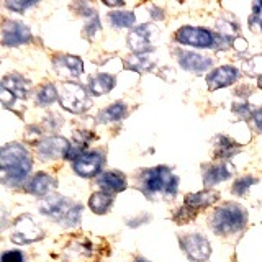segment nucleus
Masks as SVG:
<instances>
[{
	"instance_id": "412c9836",
	"label": "nucleus",
	"mask_w": 262,
	"mask_h": 262,
	"mask_svg": "<svg viewBox=\"0 0 262 262\" xmlns=\"http://www.w3.org/2000/svg\"><path fill=\"white\" fill-rule=\"evenodd\" d=\"M92 252H94L92 243H89L87 239H77L68 246V249L64 251V256H68L72 262H77V259L90 257Z\"/></svg>"
},
{
	"instance_id": "72a5a7b5",
	"label": "nucleus",
	"mask_w": 262,
	"mask_h": 262,
	"mask_svg": "<svg viewBox=\"0 0 262 262\" xmlns=\"http://www.w3.org/2000/svg\"><path fill=\"white\" fill-rule=\"evenodd\" d=\"M2 262H25L20 251H7L2 254Z\"/></svg>"
},
{
	"instance_id": "58836bf2",
	"label": "nucleus",
	"mask_w": 262,
	"mask_h": 262,
	"mask_svg": "<svg viewBox=\"0 0 262 262\" xmlns=\"http://www.w3.org/2000/svg\"><path fill=\"white\" fill-rule=\"evenodd\" d=\"M252 15H262V2H256L252 5Z\"/></svg>"
},
{
	"instance_id": "f03ea898",
	"label": "nucleus",
	"mask_w": 262,
	"mask_h": 262,
	"mask_svg": "<svg viewBox=\"0 0 262 262\" xmlns=\"http://www.w3.org/2000/svg\"><path fill=\"white\" fill-rule=\"evenodd\" d=\"M246 223H248V211L236 203H225L223 207L216 208L210 220L213 231L221 236H231L243 231Z\"/></svg>"
},
{
	"instance_id": "0eeeda50",
	"label": "nucleus",
	"mask_w": 262,
	"mask_h": 262,
	"mask_svg": "<svg viewBox=\"0 0 262 262\" xmlns=\"http://www.w3.org/2000/svg\"><path fill=\"white\" fill-rule=\"evenodd\" d=\"M176 41L180 45L193 46V48H213L216 45V38L211 31L195 27H182L176 31Z\"/></svg>"
},
{
	"instance_id": "b1692460",
	"label": "nucleus",
	"mask_w": 262,
	"mask_h": 262,
	"mask_svg": "<svg viewBox=\"0 0 262 262\" xmlns=\"http://www.w3.org/2000/svg\"><path fill=\"white\" fill-rule=\"evenodd\" d=\"M112 203H113V196L108 192L100 190V192L92 193V196H90V200H89V207L94 213H97V215H103V213L110 210Z\"/></svg>"
},
{
	"instance_id": "aec40b11",
	"label": "nucleus",
	"mask_w": 262,
	"mask_h": 262,
	"mask_svg": "<svg viewBox=\"0 0 262 262\" xmlns=\"http://www.w3.org/2000/svg\"><path fill=\"white\" fill-rule=\"evenodd\" d=\"M2 87L5 90H8V92H10L15 98H18V100L27 98L28 94H30V84L20 76H7V77H4Z\"/></svg>"
},
{
	"instance_id": "a878e982",
	"label": "nucleus",
	"mask_w": 262,
	"mask_h": 262,
	"mask_svg": "<svg viewBox=\"0 0 262 262\" xmlns=\"http://www.w3.org/2000/svg\"><path fill=\"white\" fill-rule=\"evenodd\" d=\"M108 20L115 28H131L135 25L136 16L133 12H112Z\"/></svg>"
},
{
	"instance_id": "f3484780",
	"label": "nucleus",
	"mask_w": 262,
	"mask_h": 262,
	"mask_svg": "<svg viewBox=\"0 0 262 262\" xmlns=\"http://www.w3.org/2000/svg\"><path fill=\"white\" fill-rule=\"evenodd\" d=\"M179 64L185 71L190 72H203L211 68V59L207 56L196 54V53H180L179 54Z\"/></svg>"
},
{
	"instance_id": "dca6fc26",
	"label": "nucleus",
	"mask_w": 262,
	"mask_h": 262,
	"mask_svg": "<svg viewBox=\"0 0 262 262\" xmlns=\"http://www.w3.org/2000/svg\"><path fill=\"white\" fill-rule=\"evenodd\" d=\"M56 187V179L53 176L46 174V172H38L36 176H33L28 184L25 185V190L31 195L36 196H45Z\"/></svg>"
},
{
	"instance_id": "e433bc0d",
	"label": "nucleus",
	"mask_w": 262,
	"mask_h": 262,
	"mask_svg": "<svg viewBox=\"0 0 262 262\" xmlns=\"http://www.w3.org/2000/svg\"><path fill=\"white\" fill-rule=\"evenodd\" d=\"M251 118H252V123H254V128L262 133V108H257L256 112H254V115Z\"/></svg>"
},
{
	"instance_id": "c9c22d12",
	"label": "nucleus",
	"mask_w": 262,
	"mask_h": 262,
	"mask_svg": "<svg viewBox=\"0 0 262 262\" xmlns=\"http://www.w3.org/2000/svg\"><path fill=\"white\" fill-rule=\"evenodd\" d=\"M249 28L254 33H262V15H251V18H249Z\"/></svg>"
},
{
	"instance_id": "393cba45",
	"label": "nucleus",
	"mask_w": 262,
	"mask_h": 262,
	"mask_svg": "<svg viewBox=\"0 0 262 262\" xmlns=\"http://www.w3.org/2000/svg\"><path fill=\"white\" fill-rule=\"evenodd\" d=\"M125 115H126V105L123 102H115L98 113V121L100 123L120 121V120L125 118Z\"/></svg>"
},
{
	"instance_id": "7ed1b4c3",
	"label": "nucleus",
	"mask_w": 262,
	"mask_h": 262,
	"mask_svg": "<svg viewBox=\"0 0 262 262\" xmlns=\"http://www.w3.org/2000/svg\"><path fill=\"white\" fill-rule=\"evenodd\" d=\"M39 211L57 220L62 226H77L82 215V205L71 203L61 195H48L39 203Z\"/></svg>"
},
{
	"instance_id": "a211bd4d",
	"label": "nucleus",
	"mask_w": 262,
	"mask_h": 262,
	"mask_svg": "<svg viewBox=\"0 0 262 262\" xmlns=\"http://www.w3.org/2000/svg\"><path fill=\"white\" fill-rule=\"evenodd\" d=\"M97 184L102 190L108 192V193L110 192H123L126 188V179L123 174H120V172L106 170L98 176Z\"/></svg>"
},
{
	"instance_id": "f8f14e48",
	"label": "nucleus",
	"mask_w": 262,
	"mask_h": 262,
	"mask_svg": "<svg viewBox=\"0 0 262 262\" xmlns=\"http://www.w3.org/2000/svg\"><path fill=\"white\" fill-rule=\"evenodd\" d=\"M74 172L80 177H95L103 167V156L97 151L84 152L72 162Z\"/></svg>"
},
{
	"instance_id": "6ab92c4d",
	"label": "nucleus",
	"mask_w": 262,
	"mask_h": 262,
	"mask_svg": "<svg viewBox=\"0 0 262 262\" xmlns=\"http://www.w3.org/2000/svg\"><path fill=\"white\" fill-rule=\"evenodd\" d=\"M220 200V193L215 190H202L199 193H190L185 199L187 207H190L195 211H200L202 208H207L211 207L213 203H216Z\"/></svg>"
},
{
	"instance_id": "4c0bfd02",
	"label": "nucleus",
	"mask_w": 262,
	"mask_h": 262,
	"mask_svg": "<svg viewBox=\"0 0 262 262\" xmlns=\"http://www.w3.org/2000/svg\"><path fill=\"white\" fill-rule=\"evenodd\" d=\"M151 13H152V18H156V20H164V13H162L161 8H156V7H152Z\"/></svg>"
},
{
	"instance_id": "ea45409f",
	"label": "nucleus",
	"mask_w": 262,
	"mask_h": 262,
	"mask_svg": "<svg viewBox=\"0 0 262 262\" xmlns=\"http://www.w3.org/2000/svg\"><path fill=\"white\" fill-rule=\"evenodd\" d=\"M103 4L108 7H121L123 5V2H106V0H103Z\"/></svg>"
},
{
	"instance_id": "79ce46f5",
	"label": "nucleus",
	"mask_w": 262,
	"mask_h": 262,
	"mask_svg": "<svg viewBox=\"0 0 262 262\" xmlns=\"http://www.w3.org/2000/svg\"><path fill=\"white\" fill-rule=\"evenodd\" d=\"M257 85L262 89V77H259V79H257Z\"/></svg>"
},
{
	"instance_id": "2eb2a0df",
	"label": "nucleus",
	"mask_w": 262,
	"mask_h": 262,
	"mask_svg": "<svg viewBox=\"0 0 262 262\" xmlns=\"http://www.w3.org/2000/svg\"><path fill=\"white\" fill-rule=\"evenodd\" d=\"M234 170L236 169H234V166L231 162L223 161V162L216 164V166H211V167H208L207 170H205L203 184L207 187H213V185H216L220 182H223V180H228L234 174Z\"/></svg>"
},
{
	"instance_id": "20e7f679",
	"label": "nucleus",
	"mask_w": 262,
	"mask_h": 262,
	"mask_svg": "<svg viewBox=\"0 0 262 262\" xmlns=\"http://www.w3.org/2000/svg\"><path fill=\"white\" fill-rule=\"evenodd\" d=\"M177 184L179 179L172 174L170 169L159 166L154 169H147L143 172L141 177V190L146 195H166V196H174L177 192Z\"/></svg>"
},
{
	"instance_id": "39448f33",
	"label": "nucleus",
	"mask_w": 262,
	"mask_h": 262,
	"mask_svg": "<svg viewBox=\"0 0 262 262\" xmlns=\"http://www.w3.org/2000/svg\"><path fill=\"white\" fill-rule=\"evenodd\" d=\"M59 103L62 108L71 113H84L90 108V97L85 92V89L74 84V82H66L59 90Z\"/></svg>"
},
{
	"instance_id": "4be33fe9",
	"label": "nucleus",
	"mask_w": 262,
	"mask_h": 262,
	"mask_svg": "<svg viewBox=\"0 0 262 262\" xmlns=\"http://www.w3.org/2000/svg\"><path fill=\"white\" fill-rule=\"evenodd\" d=\"M115 82L117 80H115V77L110 76V74H98V76H95L89 84L90 94L95 95V97L108 94L110 90L115 87Z\"/></svg>"
},
{
	"instance_id": "ddd939ff",
	"label": "nucleus",
	"mask_w": 262,
	"mask_h": 262,
	"mask_svg": "<svg viewBox=\"0 0 262 262\" xmlns=\"http://www.w3.org/2000/svg\"><path fill=\"white\" fill-rule=\"evenodd\" d=\"M31 31L27 25L7 20L2 27V45L4 46H20L31 41Z\"/></svg>"
},
{
	"instance_id": "c85d7f7f",
	"label": "nucleus",
	"mask_w": 262,
	"mask_h": 262,
	"mask_svg": "<svg viewBox=\"0 0 262 262\" xmlns=\"http://www.w3.org/2000/svg\"><path fill=\"white\" fill-rule=\"evenodd\" d=\"M244 71H246V74H249V76L262 77V54L251 57V59L246 62Z\"/></svg>"
},
{
	"instance_id": "6e6552de",
	"label": "nucleus",
	"mask_w": 262,
	"mask_h": 262,
	"mask_svg": "<svg viewBox=\"0 0 262 262\" xmlns=\"http://www.w3.org/2000/svg\"><path fill=\"white\" fill-rule=\"evenodd\" d=\"M179 241L187 257L193 262H203L211 256V244L202 234H185L180 236Z\"/></svg>"
},
{
	"instance_id": "9d476101",
	"label": "nucleus",
	"mask_w": 262,
	"mask_h": 262,
	"mask_svg": "<svg viewBox=\"0 0 262 262\" xmlns=\"http://www.w3.org/2000/svg\"><path fill=\"white\" fill-rule=\"evenodd\" d=\"M69 141L61 136H49L38 143V154L43 161L48 159H62L71 149Z\"/></svg>"
},
{
	"instance_id": "c756f323",
	"label": "nucleus",
	"mask_w": 262,
	"mask_h": 262,
	"mask_svg": "<svg viewBox=\"0 0 262 262\" xmlns=\"http://www.w3.org/2000/svg\"><path fill=\"white\" fill-rule=\"evenodd\" d=\"M196 213L199 211H195L192 210L190 207H187V205H184V207H180L179 211L174 215V220L177 221L179 225H184V223H188L190 220H193L196 216Z\"/></svg>"
},
{
	"instance_id": "5701e85b",
	"label": "nucleus",
	"mask_w": 262,
	"mask_h": 262,
	"mask_svg": "<svg viewBox=\"0 0 262 262\" xmlns=\"http://www.w3.org/2000/svg\"><path fill=\"white\" fill-rule=\"evenodd\" d=\"M239 146L237 143H234L233 139H229L228 136H218L215 139V158L226 161L229 159L234 152H237Z\"/></svg>"
},
{
	"instance_id": "473e14b6",
	"label": "nucleus",
	"mask_w": 262,
	"mask_h": 262,
	"mask_svg": "<svg viewBox=\"0 0 262 262\" xmlns=\"http://www.w3.org/2000/svg\"><path fill=\"white\" fill-rule=\"evenodd\" d=\"M36 2H18V0H13V2H5V7L7 8H10V10H13V12H18V13H21V12H25L27 10L28 7H33Z\"/></svg>"
},
{
	"instance_id": "f257e3e1",
	"label": "nucleus",
	"mask_w": 262,
	"mask_h": 262,
	"mask_svg": "<svg viewBox=\"0 0 262 262\" xmlns=\"http://www.w3.org/2000/svg\"><path fill=\"white\" fill-rule=\"evenodd\" d=\"M33 166L31 156L18 143H12L0 151V180L5 185H20L28 177Z\"/></svg>"
},
{
	"instance_id": "bb28decb",
	"label": "nucleus",
	"mask_w": 262,
	"mask_h": 262,
	"mask_svg": "<svg viewBox=\"0 0 262 262\" xmlns=\"http://www.w3.org/2000/svg\"><path fill=\"white\" fill-rule=\"evenodd\" d=\"M54 100H59V92L56 90V85L46 84V85H43L38 90V94H36L38 105L46 106V105H51Z\"/></svg>"
},
{
	"instance_id": "f704fd0d",
	"label": "nucleus",
	"mask_w": 262,
	"mask_h": 262,
	"mask_svg": "<svg viewBox=\"0 0 262 262\" xmlns=\"http://www.w3.org/2000/svg\"><path fill=\"white\" fill-rule=\"evenodd\" d=\"M0 98H2V103L7 106V108H13V103L16 98L8 92V90H5L4 87H0Z\"/></svg>"
},
{
	"instance_id": "9b49d317",
	"label": "nucleus",
	"mask_w": 262,
	"mask_h": 262,
	"mask_svg": "<svg viewBox=\"0 0 262 262\" xmlns=\"http://www.w3.org/2000/svg\"><path fill=\"white\" fill-rule=\"evenodd\" d=\"M53 69L62 79H77L84 72V62L77 56L57 54L53 57Z\"/></svg>"
},
{
	"instance_id": "423d86ee",
	"label": "nucleus",
	"mask_w": 262,
	"mask_h": 262,
	"mask_svg": "<svg viewBox=\"0 0 262 262\" xmlns=\"http://www.w3.org/2000/svg\"><path fill=\"white\" fill-rule=\"evenodd\" d=\"M43 237V231L38 226V223L33 220L30 215H21L18 216L12 225V236L10 239L15 244H30L35 243Z\"/></svg>"
},
{
	"instance_id": "7c9ffc66",
	"label": "nucleus",
	"mask_w": 262,
	"mask_h": 262,
	"mask_svg": "<svg viewBox=\"0 0 262 262\" xmlns=\"http://www.w3.org/2000/svg\"><path fill=\"white\" fill-rule=\"evenodd\" d=\"M237 25H234V23H229V21H226V20H223V21H218V30L221 31V35H225V36H228V38H234L236 36V33H237Z\"/></svg>"
},
{
	"instance_id": "a19ab883",
	"label": "nucleus",
	"mask_w": 262,
	"mask_h": 262,
	"mask_svg": "<svg viewBox=\"0 0 262 262\" xmlns=\"http://www.w3.org/2000/svg\"><path fill=\"white\" fill-rule=\"evenodd\" d=\"M135 262H149V260H146V259H143V257H138Z\"/></svg>"
},
{
	"instance_id": "2f4dec72",
	"label": "nucleus",
	"mask_w": 262,
	"mask_h": 262,
	"mask_svg": "<svg viewBox=\"0 0 262 262\" xmlns=\"http://www.w3.org/2000/svg\"><path fill=\"white\" fill-rule=\"evenodd\" d=\"M254 112L256 110H252V106L249 103H234V106H233V113H236L237 117H241V118L252 117Z\"/></svg>"
},
{
	"instance_id": "1a4fd4ad",
	"label": "nucleus",
	"mask_w": 262,
	"mask_h": 262,
	"mask_svg": "<svg viewBox=\"0 0 262 262\" xmlns=\"http://www.w3.org/2000/svg\"><path fill=\"white\" fill-rule=\"evenodd\" d=\"M156 28L152 25H141L129 31L128 35V46L135 54H147L154 45Z\"/></svg>"
},
{
	"instance_id": "cd10ccee",
	"label": "nucleus",
	"mask_w": 262,
	"mask_h": 262,
	"mask_svg": "<svg viewBox=\"0 0 262 262\" xmlns=\"http://www.w3.org/2000/svg\"><path fill=\"white\" fill-rule=\"evenodd\" d=\"M254 184H257V179L256 177H251V176L241 177V179H237L236 182H234L231 192L234 195H237V196H243V195H246V192H248Z\"/></svg>"
},
{
	"instance_id": "4468645a",
	"label": "nucleus",
	"mask_w": 262,
	"mask_h": 262,
	"mask_svg": "<svg viewBox=\"0 0 262 262\" xmlns=\"http://www.w3.org/2000/svg\"><path fill=\"white\" fill-rule=\"evenodd\" d=\"M237 79H239V71L236 68H233V66H221V68L213 69L208 74L207 84L211 92H215L218 89H223V87L234 84Z\"/></svg>"
}]
</instances>
